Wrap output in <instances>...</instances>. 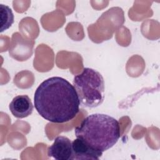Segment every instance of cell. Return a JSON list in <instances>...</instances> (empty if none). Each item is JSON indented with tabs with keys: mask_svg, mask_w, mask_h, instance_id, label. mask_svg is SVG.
Masks as SVG:
<instances>
[{
	"mask_svg": "<svg viewBox=\"0 0 160 160\" xmlns=\"http://www.w3.org/2000/svg\"><path fill=\"white\" fill-rule=\"evenodd\" d=\"M34 102L39 114L54 123L74 119L81 104L74 86L59 76L51 77L39 84L34 92Z\"/></svg>",
	"mask_w": 160,
	"mask_h": 160,
	"instance_id": "1",
	"label": "cell"
},
{
	"mask_svg": "<svg viewBox=\"0 0 160 160\" xmlns=\"http://www.w3.org/2000/svg\"><path fill=\"white\" fill-rule=\"evenodd\" d=\"M76 138L91 148L104 152L111 148L120 138V126L114 118L105 114L95 113L88 116L75 128Z\"/></svg>",
	"mask_w": 160,
	"mask_h": 160,
	"instance_id": "2",
	"label": "cell"
},
{
	"mask_svg": "<svg viewBox=\"0 0 160 160\" xmlns=\"http://www.w3.org/2000/svg\"><path fill=\"white\" fill-rule=\"evenodd\" d=\"M72 85L82 106L93 108L102 103L104 99V81L98 71L84 68L81 73L74 77Z\"/></svg>",
	"mask_w": 160,
	"mask_h": 160,
	"instance_id": "3",
	"label": "cell"
},
{
	"mask_svg": "<svg viewBox=\"0 0 160 160\" xmlns=\"http://www.w3.org/2000/svg\"><path fill=\"white\" fill-rule=\"evenodd\" d=\"M47 154L56 160H72V141L66 136H59L48 148Z\"/></svg>",
	"mask_w": 160,
	"mask_h": 160,
	"instance_id": "4",
	"label": "cell"
},
{
	"mask_svg": "<svg viewBox=\"0 0 160 160\" xmlns=\"http://www.w3.org/2000/svg\"><path fill=\"white\" fill-rule=\"evenodd\" d=\"M72 160L99 159L102 155V152L96 150L80 138H76L72 141Z\"/></svg>",
	"mask_w": 160,
	"mask_h": 160,
	"instance_id": "5",
	"label": "cell"
},
{
	"mask_svg": "<svg viewBox=\"0 0 160 160\" xmlns=\"http://www.w3.org/2000/svg\"><path fill=\"white\" fill-rule=\"evenodd\" d=\"M9 108L15 118L22 119L32 114L34 106L28 95H18L12 99Z\"/></svg>",
	"mask_w": 160,
	"mask_h": 160,
	"instance_id": "6",
	"label": "cell"
},
{
	"mask_svg": "<svg viewBox=\"0 0 160 160\" xmlns=\"http://www.w3.org/2000/svg\"><path fill=\"white\" fill-rule=\"evenodd\" d=\"M0 20L1 32L9 29L14 22V14L11 9L2 4H0Z\"/></svg>",
	"mask_w": 160,
	"mask_h": 160,
	"instance_id": "7",
	"label": "cell"
}]
</instances>
